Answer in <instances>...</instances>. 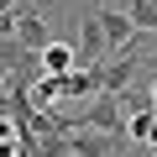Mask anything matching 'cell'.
I'll list each match as a JSON object with an SVG mask.
<instances>
[{
	"mask_svg": "<svg viewBox=\"0 0 157 157\" xmlns=\"http://www.w3.org/2000/svg\"><path fill=\"white\" fill-rule=\"evenodd\" d=\"M52 0H32V6H21L16 11V42L26 47V52H42L47 42H52Z\"/></svg>",
	"mask_w": 157,
	"mask_h": 157,
	"instance_id": "cell-1",
	"label": "cell"
},
{
	"mask_svg": "<svg viewBox=\"0 0 157 157\" xmlns=\"http://www.w3.org/2000/svg\"><path fill=\"white\" fill-rule=\"evenodd\" d=\"M78 126L84 131H105V136H126V105H121V94H100L89 110H78Z\"/></svg>",
	"mask_w": 157,
	"mask_h": 157,
	"instance_id": "cell-2",
	"label": "cell"
},
{
	"mask_svg": "<svg viewBox=\"0 0 157 157\" xmlns=\"http://www.w3.org/2000/svg\"><path fill=\"white\" fill-rule=\"evenodd\" d=\"M94 21H100V32H105V47H110V52H115V47H131V42H136V26H131V16H126L121 6H105V11L94 16Z\"/></svg>",
	"mask_w": 157,
	"mask_h": 157,
	"instance_id": "cell-3",
	"label": "cell"
},
{
	"mask_svg": "<svg viewBox=\"0 0 157 157\" xmlns=\"http://www.w3.org/2000/svg\"><path fill=\"white\" fill-rule=\"evenodd\" d=\"M126 136H105V131H68V147H73V157H110L115 147H121Z\"/></svg>",
	"mask_w": 157,
	"mask_h": 157,
	"instance_id": "cell-4",
	"label": "cell"
},
{
	"mask_svg": "<svg viewBox=\"0 0 157 157\" xmlns=\"http://www.w3.org/2000/svg\"><path fill=\"white\" fill-rule=\"evenodd\" d=\"M37 63H42V73H47V78H63V73H73V68H78V52H73L68 42H47V47L37 52Z\"/></svg>",
	"mask_w": 157,
	"mask_h": 157,
	"instance_id": "cell-5",
	"label": "cell"
},
{
	"mask_svg": "<svg viewBox=\"0 0 157 157\" xmlns=\"http://www.w3.org/2000/svg\"><path fill=\"white\" fill-rule=\"evenodd\" d=\"M126 141H136V147H157V110H131V121H126Z\"/></svg>",
	"mask_w": 157,
	"mask_h": 157,
	"instance_id": "cell-6",
	"label": "cell"
},
{
	"mask_svg": "<svg viewBox=\"0 0 157 157\" xmlns=\"http://www.w3.org/2000/svg\"><path fill=\"white\" fill-rule=\"evenodd\" d=\"M0 37H16V11H0Z\"/></svg>",
	"mask_w": 157,
	"mask_h": 157,
	"instance_id": "cell-7",
	"label": "cell"
},
{
	"mask_svg": "<svg viewBox=\"0 0 157 157\" xmlns=\"http://www.w3.org/2000/svg\"><path fill=\"white\" fill-rule=\"evenodd\" d=\"M147 110H157V73H152V84H147Z\"/></svg>",
	"mask_w": 157,
	"mask_h": 157,
	"instance_id": "cell-8",
	"label": "cell"
},
{
	"mask_svg": "<svg viewBox=\"0 0 157 157\" xmlns=\"http://www.w3.org/2000/svg\"><path fill=\"white\" fill-rule=\"evenodd\" d=\"M0 11H16V0H0Z\"/></svg>",
	"mask_w": 157,
	"mask_h": 157,
	"instance_id": "cell-9",
	"label": "cell"
},
{
	"mask_svg": "<svg viewBox=\"0 0 157 157\" xmlns=\"http://www.w3.org/2000/svg\"><path fill=\"white\" fill-rule=\"evenodd\" d=\"M152 157H157V147H152Z\"/></svg>",
	"mask_w": 157,
	"mask_h": 157,
	"instance_id": "cell-10",
	"label": "cell"
}]
</instances>
